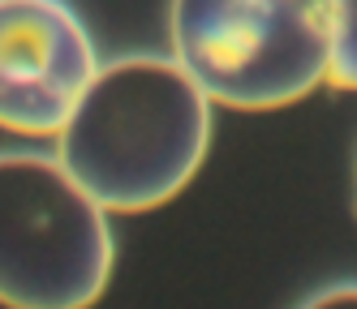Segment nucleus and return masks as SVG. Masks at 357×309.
Segmentation results:
<instances>
[{
    "mask_svg": "<svg viewBox=\"0 0 357 309\" xmlns=\"http://www.w3.org/2000/svg\"><path fill=\"white\" fill-rule=\"evenodd\" d=\"M297 309H357V283H336V288H323L310 301H301Z\"/></svg>",
    "mask_w": 357,
    "mask_h": 309,
    "instance_id": "423d86ee",
    "label": "nucleus"
},
{
    "mask_svg": "<svg viewBox=\"0 0 357 309\" xmlns=\"http://www.w3.org/2000/svg\"><path fill=\"white\" fill-rule=\"evenodd\" d=\"M95 73V43L69 5L0 0V129L56 138Z\"/></svg>",
    "mask_w": 357,
    "mask_h": 309,
    "instance_id": "20e7f679",
    "label": "nucleus"
},
{
    "mask_svg": "<svg viewBox=\"0 0 357 309\" xmlns=\"http://www.w3.org/2000/svg\"><path fill=\"white\" fill-rule=\"evenodd\" d=\"M116 262L108 211L52 154H0V305L91 309Z\"/></svg>",
    "mask_w": 357,
    "mask_h": 309,
    "instance_id": "7ed1b4c3",
    "label": "nucleus"
},
{
    "mask_svg": "<svg viewBox=\"0 0 357 309\" xmlns=\"http://www.w3.org/2000/svg\"><path fill=\"white\" fill-rule=\"evenodd\" d=\"M172 61L237 112H271L331 77V0H172Z\"/></svg>",
    "mask_w": 357,
    "mask_h": 309,
    "instance_id": "f03ea898",
    "label": "nucleus"
},
{
    "mask_svg": "<svg viewBox=\"0 0 357 309\" xmlns=\"http://www.w3.org/2000/svg\"><path fill=\"white\" fill-rule=\"evenodd\" d=\"M211 146V99L168 56H121L82 90L56 134V159L116 215L172 202Z\"/></svg>",
    "mask_w": 357,
    "mask_h": 309,
    "instance_id": "f257e3e1",
    "label": "nucleus"
},
{
    "mask_svg": "<svg viewBox=\"0 0 357 309\" xmlns=\"http://www.w3.org/2000/svg\"><path fill=\"white\" fill-rule=\"evenodd\" d=\"M331 86L357 90V0H331Z\"/></svg>",
    "mask_w": 357,
    "mask_h": 309,
    "instance_id": "39448f33",
    "label": "nucleus"
}]
</instances>
